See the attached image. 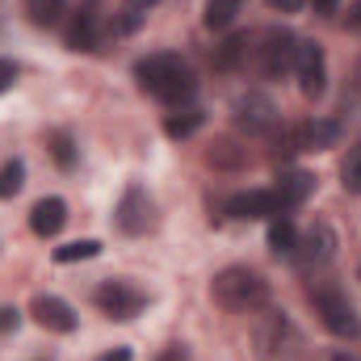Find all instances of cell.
I'll return each mask as SVG.
<instances>
[{
    "instance_id": "7402d4cb",
    "label": "cell",
    "mask_w": 361,
    "mask_h": 361,
    "mask_svg": "<svg viewBox=\"0 0 361 361\" xmlns=\"http://www.w3.org/2000/svg\"><path fill=\"white\" fill-rule=\"evenodd\" d=\"M21 185H25V164H21V160H8V164L0 169V197H17Z\"/></svg>"
},
{
    "instance_id": "6da1fadb",
    "label": "cell",
    "mask_w": 361,
    "mask_h": 361,
    "mask_svg": "<svg viewBox=\"0 0 361 361\" xmlns=\"http://www.w3.org/2000/svg\"><path fill=\"white\" fill-rule=\"evenodd\" d=\"M210 298L231 315H252L269 302V281L248 265H231L210 281Z\"/></svg>"
},
{
    "instance_id": "44dd1931",
    "label": "cell",
    "mask_w": 361,
    "mask_h": 361,
    "mask_svg": "<svg viewBox=\"0 0 361 361\" xmlns=\"http://www.w3.org/2000/svg\"><path fill=\"white\" fill-rule=\"evenodd\" d=\"M197 126H202V109H185V114H173V118L164 122L169 139H189Z\"/></svg>"
},
{
    "instance_id": "277c9868",
    "label": "cell",
    "mask_w": 361,
    "mask_h": 361,
    "mask_svg": "<svg viewBox=\"0 0 361 361\" xmlns=\"http://www.w3.org/2000/svg\"><path fill=\"white\" fill-rule=\"evenodd\" d=\"M294 345H298V332H294V324L281 311L257 315V324H252V349H257L261 361H290Z\"/></svg>"
},
{
    "instance_id": "4fadbf2b",
    "label": "cell",
    "mask_w": 361,
    "mask_h": 361,
    "mask_svg": "<svg viewBox=\"0 0 361 361\" xmlns=\"http://www.w3.org/2000/svg\"><path fill=\"white\" fill-rule=\"evenodd\" d=\"M227 214L231 219H277L281 202H277L273 189H248V193H235L227 202Z\"/></svg>"
},
{
    "instance_id": "52a82bcc",
    "label": "cell",
    "mask_w": 361,
    "mask_h": 361,
    "mask_svg": "<svg viewBox=\"0 0 361 361\" xmlns=\"http://www.w3.org/2000/svg\"><path fill=\"white\" fill-rule=\"evenodd\" d=\"M294 76H298V89L307 101H319L328 89V63H324V47L319 42H298V55H294Z\"/></svg>"
},
{
    "instance_id": "4316f807",
    "label": "cell",
    "mask_w": 361,
    "mask_h": 361,
    "mask_svg": "<svg viewBox=\"0 0 361 361\" xmlns=\"http://www.w3.org/2000/svg\"><path fill=\"white\" fill-rule=\"evenodd\" d=\"M265 4H269L273 13H298V8H302L307 0H265Z\"/></svg>"
},
{
    "instance_id": "3957f363",
    "label": "cell",
    "mask_w": 361,
    "mask_h": 361,
    "mask_svg": "<svg viewBox=\"0 0 361 361\" xmlns=\"http://www.w3.org/2000/svg\"><path fill=\"white\" fill-rule=\"evenodd\" d=\"M311 302H315V315L324 319V328L341 341H361V319L349 302V294L341 286H315L311 290Z\"/></svg>"
},
{
    "instance_id": "7a4b0ae2",
    "label": "cell",
    "mask_w": 361,
    "mask_h": 361,
    "mask_svg": "<svg viewBox=\"0 0 361 361\" xmlns=\"http://www.w3.org/2000/svg\"><path fill=\"white\" fill-rule=\"evenodd\" d=\"M135 76H139V85L152 92V97H160V101H185L189 92H193V68L180 59V55H147V59H139L135 63Z\"/></svg>"
},
{
    "instance_id": "484cf974",
    "label": "cell",
    "mask_w": 361,
    "mask_h": 361,
    "mask_svg": "<svg viewBox=\"0 0 361 361\" xmlns=\"http://www.w3.org/2000/svg\"><path fill=\"white\" fill-rule=\"evenodd\" d=\"M345 30H349V34H361V0L349 4V13H345Z\"/></svg>"
},
{
    "instance_id": "4dcf8cb0",
    "label": "cell",
    "mask_w": 361,
    "mask_h": 361,
    "mask_svg": "<svg viewBox=\"0 0 361 361\" xmlns=\"http://www.w3.org/2000/svg\"><path fill=\"white\" fill-rule=\"evenodd\" d=\"M97 361H130V349H109V353H101Z\"/></svg>"
},
{
    "instance_id": "603a6c76",
    "label": "cell",
    "mask_w": 361,
    "mask_h": 361,
    "mask_svg": "<svg viewBox=\"0 0 361 361\" xmlns=\"http://www.w3.org/2000/svg\"><path fill=\"white\" fill-rule=\"evenodd\" d=\"M341 185H345L349 193H361V139L349 147V160H345V169H341Z\"/></svg>"
},
{
    "instance_id": "7c38bea8",
    "label": "cell",
    "mask_w": 361,
    "mask_h": 361,
    "mask_svg": "<svg viewBox=\"0 0 361 361\" xmlns=\"http://www.w3.org/2000/svg\"><path fill=\"white\" fill-rule=\"evenodd\" d=\"M63 38H68V47L72 51H92L97 47V38H101V8L97 4H80L76 13H72V21H68V30H63Z\"/></svg>"
},
{
    "instance_id": "8fae6325",
    "label": "cell",
    "mask_w": 361,
    "mask_h": 361,
    "mask_svg": "<svg viewBox=\"0 0 361 361\" xmlns=\"http://www.w3.org/2000/svg\"><path fill=\"white\" fill-rule=\"evenodd\" d=\"M30 315L47 328V332H76V311L63 302V298H55V294H38L34 302H30Z\"/></svg>"
},
{
    "instance_id": "9a60e30c",
    "label": "cell",
    "mask_w": 361,
    "mask_h": 361,
    "mask_svg": "<svg viewBox=\"0 0 361 361\" xmlns=\"http://www.w3.org/2000/svg\"><path fill=\"white\" fill-rule=\"evenodd\" d=\"M273 193H277L281 210H290V206H302V202L315 193V177H311V173H281Z\"/></svg>"
},
{
    "instance_id": "8992f818",
    "label": "cell",
    "mask_w": 361,
    "mask_h": 361,
    "mask_svg": "<svg viewBox=\"0 0 361 361\" xmlns=\"http://www.w3.org/2000/svg\"><path fill=\"white\" fill-rule=\"evenodd\" d=\"M92 302H97L109 319H135V315L143 311V302H147V298H143V290H139V286L109 277V281H101V286H97Z\"/></svg>"
},
{
    "instance_id": "cb8c5ba5",
    "label": "cell",
    "mask_w": 361,
    "mask_h": 361,
    "mask_svg": "<svg viewBox=\"0 0 361 361\" xmlns=\"http://www.w3.org/2000/svg\"><path fill=\"white\" fill-rule=\"evenodd\" d=\"M51 156H55V164H59V169H72V164H76V147H72V139H68L63 130H55V135H51Z\"/></svg>"
},
{
    "instance_id": "f546056e",
    "label": "cell",
    "mask_w": 361,
    "mask_h": 361,
    "mask_svg": "<svg viewBox=\"0 0 361 361\" xmlns=\"http://www.w3.org/2000/svg\"><path fill=\"white\" fill-rule=\"evenodd\" d=\"M336 4H341V0H311V8H315L319 17H332V13H336Z\"/></svg>"
},
{
    "instance_id": "d6986e66",
    "label": "cell",
    "mask_w": 361,
    "mask_h": 361,
    "mask_svg": "<svg viewBox=\"0 0 361 361\" xmlns=\"http://www.w3.org/2000/svg\"><path fill=\"white\" fill-rule=\"evenodd\" d=\"M63 8H68V0H25V13L34 25H55L63 17Z\"/></svg>"
},
{
    "instance_id": "9c48e42d",
    "label": "cell",
    "mask_w": 361,
    "mask_h": 361,
    "mask_svg": "<svg viewBox=\"0 0 361 361\" xmlns=\"http://www.w3.org/2000/svg\"><path fill=\"white\" fill-rule=\"evenodd\" d=\"M332 252H336V231H332L328 223H315L307 235H298V244H294L290 257H294L302 269H311V265H328Z\"/></svg>"
},
{
    "instance_id": "83f0119b",
    "label": "cell",
    "mask_w": 361,
    "mask_h": 361,
    "mask_svg": "<svg viewBox=\"0 0 361 361\" xmlns=\"http://www.w3.org/2000/svg\"><path fill=\"white\" fill-rule=\"evenodd\" d=\"M156 361H189V349H185V345H169Z\"/></svg>"
},
{
    "instance_id": "5b68a950",
    "label": "cell",
    "mask_w": 361,
    "mask_h": 361,
    "mask_svg": "<svg viewBox=\"0 0 361 361\" xmlns=\"http://www.w3.org/2000/svg\"><path fill=\"white\" fill-rule=\"evenodd\" d=\"M257 55V68L265 76H281V72H294V55H298V38L290 30H265L252 47Z\"/></svg>"
},
{
    "instance_id": "f1b7e54d",
    "label": "cell",
    "mask_w": 361,
    "mask_h": 361,
    "mask_svg": "<svg viewBox=\"0 0 361 361\" xmlns=\"http://www.w3.org/2000/svg\"><path fill=\"white\" fill-rule=\"evenodd\" d=\"M17 328V311L13 307H0V332H13Z\"/></svg>"
},
{
    "instance_id": "ba28073f",
    "label": "cell",
    "mask_w": 361,
    "mask_h": 361,
    "mask_svg": "<svg viewBox=\"0 0 361 361\" xmlns=\"http://www.w3.org/2000/svg\"><path fill=\"white\" fill-rule=\"evenodd\" d=\"M114 223L126 235H143L152 227V197H147L143 185H126V193H122V202L114 210Z\"/></svg>"
},
{
    "instance_id": "d4e9b609",
    "label": "cell",
    "mask_w": 361,
    "mask_h": 361,
    "mask_svg": "<svg viewBox=\"0 0 361 361\" xmlns=\"http://www.w3.org/2000/svg\"><path fill=\"white\" fill-rule=\"evenodd\" d=\"M13 80H17V63L0 59V92H8V89H13Z\"/></svg>"
},
{
    "instance_id": "e0dca14e",
    "label": "cell",
    "mask_w": 361,
    "mask_h": 361,
    "mask_svg": "<svg viewBox=\"0 0 361 361\" xmlns=\"http://www.w3.org/2000/svg\"><path fill=\"white\" fill-rule=\"evenodd\" d=\"M294 244H298V231H294V223L290 219H273L269 227V248L277 257H290L294 252Z\"/></svg>"
},
{
    "instance_id": "1f68e13d",
    "label": "cell",
    "mask_w": 361,
    "mask_h": 361,
    "mask_svg": "<svg viewBox=\"0 0 361 361\" xmlns=\"http://www.w3.org/2000/svg\"><path fill=\"white\" fill-rule=\"evenodd\" d=\"M324 361H361V357H353L349 349H341V353H332V357H324Z\"/></svg>"
},
{
    "instance_id": "5bb4252c",
    "label": "cell",
    "mask_w": 361,
    "mask_h": 361,
    "mask_svg": "<svg viewBox=\"0 0 361 361\" xmlns=\"http://www.w3.org/2000/svg\"><path fill=\"white\" fill-rule=\"evenodd\" d=\"M63 223H68V206H63V197H42V202H34V210H30V227H34V235L51 240V235L63 231Z\"/></svg>"
},
{
    "instance_id": "ac0fdd59",
    "label": "cell",
    "mask_w": 361,
    "mask_h": 361,
    "mask_svg": "<svg viewBox=\"0 0 361 361\" xmlns=\"http://www.w3.org/2000/svg\"><path fill=\"white\" fill-rule=\"evenodd\" d=\"M240 4H244V0H206V25H210V30H227V25L235 21Z\"/></svg>"
},
{
    "instance_id": "ffe728a7",
    "label": "cell",
    "mask_w": 361,
    "mask_h": 361,
    "mask_svg": "<svg viewBox=\"0 0 361 361\" xmlns=\"http://www.w3.org/2000/svg\"><path fill=\"white\" fill-rule=\"evenodd\" d=\"M97 252H101V244H97V240H76V244L55 248V261H59V265H76V261H92Z\"/></svg>"
},
{
    "instance_id": "d6a6232c",
    "label": "cell",
    "mask_w": 361,
    "mask_h": 361,
    "mask_svg": "<svg viewBox=\"0 0 361 361\" xmlns=\"http://www.w3.org/2000/svg\"><path fill=\"white\" fill-rule=\"evenodd\" d=\"M357 89H361V59H357Z\"/></svg>"
},
{
    "instance_id": "2e32d148",
    "label": "cell",
    "mask_w": 361,
    "mask_h": 361,
    "mask_svg": "<svg viewBox=\"0 0 361 361\" xmlns=\"http://www.w3.org/2000/svg\"><path fill=\"white\" fill-rule=\"evenodd\" d=\"M248 55H252V38H248V34H231V38L214 51V68H219V72H235Z\"/></svg>"
},
{
    "instance_id": "30bf717a",
    "label": "cell",
    "mask_w": 361,
    "mask_h": 361,
    "mask_svg": "<svg viewBox=\"0 0 361 361\" xmlns=\"http://www.w3.org/2000/svg\"><path fill=\"white\" fill-rule=\"evenodd\" d=\"M235 122H240L248 135H261V130H269L273 122H277V105H273L265 92H244V97L235 101Z\"/></svg>"
}]
</instances>
